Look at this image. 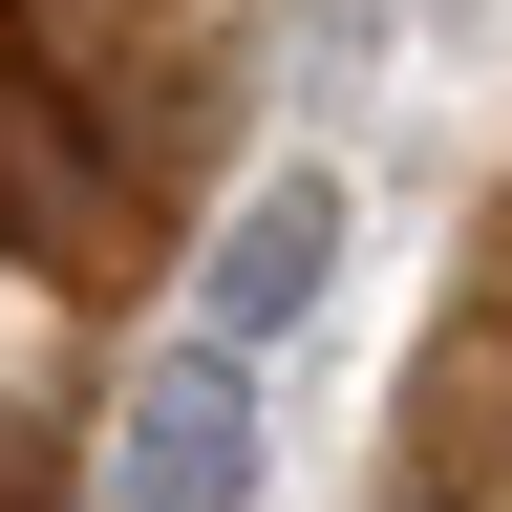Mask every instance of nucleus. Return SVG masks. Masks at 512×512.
<instances>
[{
    "instance_id": "f257e3e1",
    "label": "nucleus",
    "mask_w": 512,
    "mask_h": 512,
    "mask_svg": "<svg viewBox=\"0 0 512 512\" xmlns=\"http://www.w3.org/2000/svg\"><path fill=\"white\" fill-rule=\"evenodd\" d=\"M86 512H256V363H235V342H171V363L107 406Z\"/></svg>"
},
{
    "instance_id": "f03ea898",
    "label": "nucleus",
    "mask_w": 512,
    "mask_h": 512,
    "mask_svg": "<svg viewBox=\"0 0 512 512\" xmlns=\"http://www.w3.org/2000/svg\"><path fill=\"white\" fill-rule=\"evenodd\" d=\"M320 278H342V171H320V150H278V171L214 214L192 342H235V363H256V342H299V320H320Z\"/></svg>"
},
{
    "instance_id": "7ed1b4c3",
    "label": "nucleus",
    "mask_w": 512,
    "mask_h": 512,
    "mask_svg": "<svg viewBox=\"0 0 512 512\" xmlns=\"http://www.w3.org/2000/svg\"><path fill=\"white\" fill-rule=\"evenodd\" d=\"M0 512H64V427H43V406L0 427Z\"/></svg>"
}]
</instances>
